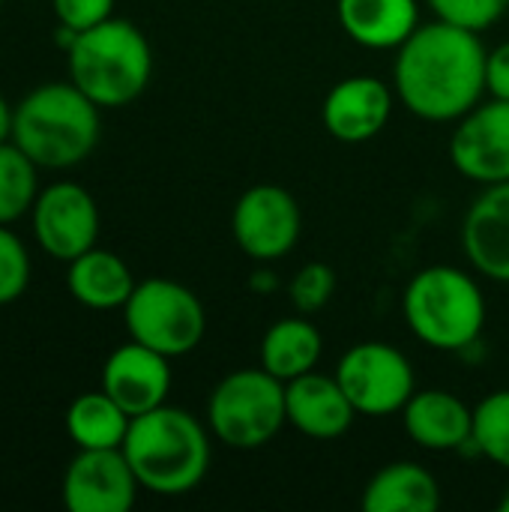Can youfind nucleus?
Here are the masks:
<instances>
[{
	"label": "nucleus",
	"mask_w": 509,
	"mask_h": 512,
	"mask_svg": "<svg viewBox=\"0 0 509 512\" xmlns=\"http://www.w3.org/2000/svg\"><path fill=\"white\" fill-rule=\"evenodd\" d=\"M30 285V252L21 237L0 225V306L15 303Z\"/></svg>",
	"instance_id": "nucleus-25"
},
{
	"label": "nucleus",
	"mask_w": 509,
	"mask_h": 512,
	"mask_svg": "<svg viewBox=\"0 0 509 512\" xmlns=\"http://www.w3.org/2000/svg\"><path fill=\"white\" fill-rule=\"evenodd\" d=\"M0 6H3V0H0Z\"/></svg>",
	"instance_id": "nucleus-32"
},
{
	"label": "nucleus",
	"mask_w": 509,
	"mask_h": 512,
	"mask_svg": "<svg viewBox=\"0 0 509 512\" xmlns=\"http://www.w3.org/2000/svg\"><path fill=\"white\" fill-rule=\"evenodd\" d=\"M333 291H336V273H333V267H327L321 261L300 267L297 276L291 279V300L303 315L324 309L330 303Z\"/></svg>",
	"instance_id": "nucleus-26"
},
{
	"label": "nucleus",
	"mask_w": 509,
	"mask_h": 512,
	"mask_svg": "<svg viewBox=\"0 0 509 512\" xmlns=\"http://www.w3.org/2000/svg\"><path fill=\"white\" fill-rule=\"evenodd\" d=\"M321 351L324 342L315 324L303 318H282L261 339V366L288 384L306 372H315Z\"/></svg>",
	"instance_id": "nucleus-21"
},
{
	"label": "nucleus",
	"mask_w": 509,
	"mask_h": 512,
	"mask_svg": "<svg viewBox=\"0 0 509 512\" xmlns=\"http://www.w3.org/2000/svg\"><path fill=\"white\" fill-rule=\"evenodd\" d=\"M132 417L99 387L81 393L66 411V435L78 450H120Z\"/></svg>",
	"instance_id": "nucleus-22"
},
{
	"label": "nucleus",
	"mask_w": 509,
	"mask_h": 512,
	"mask_svg": "<svg viewBox=\"0 0 509 512\" xmlns=\"http://www.w3.org/2000/svg\"><path fill=\"white\" fill-rule=\"evenodd\" d=\"M99 129V105L72 81L39 84L12 117V141L48 171L84 162L99 144Z\"/></svg>",
	"instance_id": "nucleus-3"
},
{
	"label": "nucleus",
	"mask_w": 509,
	"mask_h": 512,
	"mask_svg": "<svg viewBox=\"0 0 509 512\" xmlns=\"http://www.w3.org/2000/svg\"><path fill=\"white\" fill-rule=\"evenodd\" d=\"M102 390L129 414H147L159 405H165V396L171 390V369L168 357L141 345L129 342L111 351V357L102 366Z\"/></svg>",
	"instance_id": "nucleus-13"
},
{
	"label": "nucleus",
	"mask_w": 509,
	"mask_h": 512,
	"mask_svg": "<svg viewBox=\"0 0 509 512\" xmlns=\"http://www.w3.org/2000/svg\"><path fill=\"white\" fill-rule=\"evenodd\" d=\"M33 237L39 249L54 261H75L99 240V207L93 195L72 183L60 180L39 189L33 204Z\"/></svg>",
	"instance_id": "nucleus-9"
},
{
	"label": "nucleus",
	"mask_w": 509,
	"mask_h": 512,
	"mask_svg": "<svg viewBox=\"0 0 509 512\" xmlns=\"http://www.w3.org/2000/svg\"><path fill=\"white\" fill-rule=\"evenodd\" d=\"M471 444L480 456L509 471V390L486 396L474 408Z\"/></svg>",
	"instance_id": "nucleus-24"
},
{
	"label": "nucleus",
	"mask_w": 509,
	"mask_h": 512,
	"mask_svg": "<svg viewBox=\"0 0 509 512\" xmlns=\"http://www.w3.org/2000/svg\"><path fill=\"white\" fill-rule=\"evenodd\" d=\"M207 420L225 447L258 450L288 423L285 381L270 375L264 366L231 372L216 384L207 402Z\"/></svg>",
	"instance_id": "nucleus-6"
},
{
	"label": "nucleus",
	"mask_w": 509,
	"mask_h": 512,
	"mask_svg": "<svg viewBox=\"0 0 509 512\" xmlns=\"http://www.w3.org/2000/svg\"><path fill=\"white\" fill-rule=\"evenodd\" d=\"M486 90L495 99H509V42L486 54Z\"/></svg>",
	"instance_id": "nucleus-29"
},
{
	"label": "nucleus",
	"mask_w": 509,
	"mask_h": 512,
	"mask_svg": "<svg viewBox=\"0 0 509 512\" xmlns=\"http://www.w3.org/2000/svg\"><path fill=\"white\" fill-rule=\"evenodd\" d=\"M141 483L123 450H78L63 474L69 512H129Z\"/></svg>",
	"instance_id": "nucleus-12"
},
{
	"label": "nucleus",
	"mask_w": 509,
	"mask_h": 512,
	"mask_svg": "<svg viewBox=\"0 0 509 512\" xmlns=\"http://www.w3.org/2000/svg\"><path fill=\"white\" fill-rule=\"evenodd\" d=\"M57 24L81 33L114 15V0H51Z\"/></svg>",
	"instance_id": "nucleus-28"
},
{
	"label": "nucleus",
	"mask_w": 509,
	"mask_h": 512,
	"mask_svg": "<svg viewBox=\"0 0 509 512\" xmlns=\"http://www.w3.org/2000/svg\"><path fill=\"white\" fill-rule=\"evenodd\" d=\"M411 333L435 351L474 345L486 324V300L477 282L447 264L420 270L402 300Z\"/></svg>",
	"instance_id": "nucleus-5"
},
{
	"label": "nucleus",
	"mask_w": 509,
	"mask_h": 512,
	"mask_svg": "<svg viewBox=\"0 0 509 512\" xmlns=\"http://www.w3.org/2000/svg\"><path fill=\"white\" fill-rule=\"evenodd\" d=\"M450 159L474 183L509 180V99L477 102L450 138Z\"/></svg>",
	"instance_id": "nucleus-11"
},
{
	"label": "nucleus",
	"mask_w": 509,
	"mask_h": 512,
	"mask_svg": "<svg viewBox=\"0 0 509 512\" xmlns=\"http://www.w3.org/2000/svg\"><path fill=\"white\" fill-rule=\"evenodd\" d=\"M123 321L135 342L165 354L168 360L195 351L207 330L201 300L171 279L138 282L123 306Z\"/></svg>",
	"instance_id": "nucleus-7"
},
{
	"label": "nucleus",
	"mask_w": 509,
	"mask_h": 512,
	"mask_svg": "<svg viewBox=\"0 0 509 512\" xmlns=\"http://www.w3.org/2000/svg\"><path fill=\"white\" fill-rule=\"evenodd\" d=\"M393 114V93L375 75H354L339 81L324 99V126L345 144L375 138Z\"/></svg>",
	"instance_id": "nucleus-14"
},
{
	"label": "nucleus",
	"mask_w": 509,
	"mask_h": 512,
	"mask_svg": "<svg viewBox=\"0 0 509 512\" xmlns=\"http://www.w3.org/2000/svg\"><path fill=\"white\" fill-rule=\"evenodd\" d=\"M486 48L468 27L420 24L396 57V90L408 111L423 120H462L486 90Z\"/></svg>",
	"instance_id": "nucleus-1"
},
{
	"label": "nucleus",
	"mask_w": 509,
	"mask_h": 512,
	"mask_svg": "<svg viewBox=\"0 0 509 512\" xmlns=\"http://www.w3.org/2000/svg\"><path fill=\"white\" fill-rule=\"evenodd\" d=\"M120 450L132 465L141 489L165 498L198 489L210 468L207 432L183 408L159 405L132 417Z\"/></svg>",
	"instance_id": "nucleus-2"
},
{
	"label": "nucleus",
	"mask_w": 509,
	"mask_h": 512,
	"mask_svg": "<svg viewBox=\"0 0 509 512\" xmlns=\"http://www.w3.org/2000/svg\"><path fill=\"white\" fill-rule=\"evenodd\" d=\"M12 117H15V108L0 93V144L3 141H12Z\"/></svg>",
	"instance_id": "nucleus-30"
},
{
	"label": "nucleus",
	"mask_w": 509,
	"mask_h": 512,
	"mask_svg": "<svg viewBox=\"0 0 509 512\" xmlns=\"http://www.w3.org/2000/svg\"><path fill=\"white\" fill-rule=\"evenodd\" d=\"M303 216L294 195L282 186H252L231 213L237 246L255 261H279L300 240Z\"/></svg>",
	"instance_id": "nucleus-10"
},
{
	"label": "nucleus",
	"mask_w": 509,
	"mask_h": 512,
	"mask_svg": "<svg viewBox=\"0 0 509 512\" xmlns=\"http://www.w3.org/2000/svg\"><path fill=\"white\" fill-rule=\"evenodd\" d=\"M39 165L15 144H0V225H12L33 210L39 198Z\"/></svg>",
	"instance_id": "nucleus-23"
},
{
	"label": "nucleus",
	"mask_w": 509,
	"mask_h": 512,
	"mask_svg": "<svg viewBox=\"0 0 509 512\" xmlns=\"http://www.w3.org/2000/svg\"><path fill=\"white\" fill-rule=\"evenodd\" d=\"M462 243L468 261L486 279L509 285V180L486 186L471 204L462 225Z\"/></svg>",
	"instance_id": "nucleus-16"
},
{
	"label": "nucleus",
	"mask_w": 509,
	"mask_h": 512,
	"mask_svg": "<svg viewBox=\"0 0 509 512\" xmlns=\"http://www.w3.org/2000/svg\"><path fill=\"white\" fill-rule=\"evenodd\" d=\"M438 507V480L426 468L411 462H393L381 468L363 492L366 512H435Z\"/></svg>",
	"instance_id": "nucleus-20"
},
{
	"label": "nucleus",
	"mask_w": 509,
	"mask_h": 512,
	"mask_svg": "<svg viewBox=\"0 0 509 512\" xmlns=\"http://www.w3.org/2000/svg\"><path fill=\"white\" fill-rule=\"evenodd\" d=\"M402 420L411 441L435 453L462 450L474 435V411L447 390L414 393L402 408Z\"/></svg>",
	"instance_id": "nucleus-17"
},
{
	"label": "nucleus",
	"mask_w": 509,
	"mask_h": 512,
	"mask_svg": "<svg viewBox=\"0 0 509 512\" xmlns=\"http://www.w3.org/2000/svg\"><path fill=\"white\" fill-rule=\"evenodd\" d=\"M285 411L288 423L315 441L342 438L357 417L342 384L318 372H306L285 384Z\"/></svg>",
	"instance_id": "nucleus-15"
},
{
	"label": "nucleus",
	"mask_w": 509,
	"mask_h": 512,
	"mask_svg": "<svg viewBox=\"0 0 509 512\" xmlns=\"http://www.w3.org/2000/svg\"><path fill=\"white\" fill-rule=\"evenodd\" d=\"M342 30L363 48H399L417 27V0H339Z\"/></svg>",
	"instance_id": "nucleus-18"
},
{
	"label": "nucleus",
	"mask_w": 509,
	"mask_h": 512,
	"mask_svg": "<svg viewBox=\"0 0 509 512\" xmlns=\"http://www.w3.org/2000/svg\"><path fill=\"white\" fill-rule=\"evenodd\" d=\"M135 279L129 264L108 252V249H87L75 261H69L66 273V288L75 297V303L93 309V312H111L123 309L126 300L135 291Z\"/></svg>",
	"instance_id": "nucleus-19"
},
{
	"label": "nucleus",
	"mask_w": 509,
	"mask_h": 512,
	"mask_svg": "<svg viewBox=\"0 0 509 512\" xmlns=\"http://www.w3.org/2000/svg\"><path fill=\"white\" fill-rule=\"evenodd\" d=\"M498 510H501V512H509V492H507V495H504V498H501V504H498Z\"/></svg>",
	"instance_id": "nucleus-31"
},
{
	"label": "nucleus",
	"mask_w": 509,
	"mask_h": 512,
	"mask_svg": "<svg viewBox=\"0 0 509 512\" xmlns=\"http://www.w3.org/2000/svg\"><path fill=\"white\" fill-rule=\"evenodd\" d=\"M345 396L366 417H387L408 405L414 396V369L408 357L384 342L354 345L336 372Z\"/></svg>",
	"instance_id": "nucleus-8"
},
{
	"label": "nucleus",
	"mask_w": 509,
	"mask_h": 512,
	"mask_svg": "<svg viewBox=\"0 0 509 512\" xmlns=\"http://www.w3.org/2000/svg\"><path fill=\"white\" fill-rule=\"evenodd\" d=\"M69 81L81 87L99 108H123L135 102L153 75V51L147 36L126 18H105L81 30L66 48Z\"/></svg>",
	"instance_id": "nucleus-4"
},
{
	"label": "nucleus",
	"mask_w": 509,
	"mask_h": 512,
	"mask_svg": "<svg viewBox=\"0 0 509 512\" xmlns=\"http://www.w3.org/2000/svg\"><path fill=\"white\" fill-rule=\"evenodd\" d=\"M441 21L483 33L509 9V0H429Z\"/></svg>",
	"instance_id": "nucleus-27"
}]
</instances>
